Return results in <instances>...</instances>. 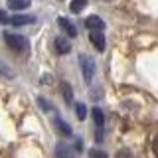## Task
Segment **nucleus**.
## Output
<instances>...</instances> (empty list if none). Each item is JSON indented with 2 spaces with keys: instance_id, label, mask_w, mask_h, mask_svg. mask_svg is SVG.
Instances as JSON below:
<instances>
[{
  "instance_id": "nucleus-15",
  "label": "nucleus",
  "mask_w": 158,
  "mask_h": 158,
  "mask_svg": "<svg viewBox=\"0 0 158 158\" xmlns=\"http://www.w3.org/2000/svg\"><path fill=\"white\" fill-rule=\"evenodd\" d=\"M75 109H77V117H79V118L83 121V118H85V115H87V109H85V105H81V103H77V105H75Z\"/></svg>"
},
{
  "instance_id": "nucleus-16",
  "label": "nucleus",
  "mask_w": 158,
  "mask_h": 158,
  "mask_svg": "<svg viewBox=\"0 0 158 158\" xmlns=\"http://www.w3.org/2000/svg\"><path fill=\"white\" fill-rule=\"evenodd\" d=\"M0 24H10V16L2 10H0Z\"/></svg>"
},
{
  "instance_id": "nucleus-4",
  "label": "nucleus",
  "mask_w": 158,
  "mask_h": 158,
  "mask_svg": "<svg viewBox=\"0 0 158 158\" xmlns=\"http://www.w3.org/2000/svg\"><path fill=\"white\" fill-rule=\"evenodd\" d=\"M89 40H91V44L95 46V49H99V52H103L107 46V40H105V34L103 32H91L89 34Z\"/></svg>"
},
{
  "instance_id": "nucleus-17",
  "label": "nucleus",
  "mask_w": 158,
  "mask_h": 158,
  "mask_svg": "<svg viewBox=\"0 0 158 158\" xmlns=\"http://www.w3.org/2000/svg\"><path fill=\"white\" fill-rule=\"evenodd\" d=\"M38 103H40V105H42L44 109H46V111H49V105H48V103H46V101H44V99H42V97H40V99H38Z\"/></svg>"
},
{
  "instance_id": "nucleus-5",
  "label": "nucleus",
  "mask_w": 158,
  "mask_h": 158,
  "mask_svg": "<svg viewBox=\"0 0 158 158\" xmlns=\"http://www.w3.org/2000/svg\"><path fill=\"white\" fill-rule=\"evenodd\" d=\"M53 46H56V52L61 53V56H65V53L71 52V44H69V40L63 38V36H57L56 42H53Z\"/></svg>"
},
{
  "instance_id": "nucleus-3",
  "label": "nucleus",
  "mask_w": 158,
  "mask_h": 158,
  "mask_svg": "<svg viewBox=\"0 0 158 158\" xmlns=\"http://www.w3.org/2000/svg\"><path fill=\"white\" fill-rule=\"evenodd\" d=\"M85 28L89 32H105V22L99 16H89L85 18Z\"/></svg>"
},
{
  "instance_id": "nucleus-1",
  "label": "nucleus",
  "mask_w": 158,
  "mask_h": 158,
  "mask_svg": "<svg viewBox=\"0 0 158 158\" xmlns=\"http://www.w3.org/2000/svg\"><path fill=\"white\" fill-rule=\"evenodd\" d=\"M4 42H6V46L12 49V52H16V53H24V52H28V48H30L28 40L24 36H20V34L6 32L4 34Z\"/></svg>"
},
{
  "instance_id": "nucleus-18",
  "label": "nucleus",
  "mask_w": 158,
  "mask_h": 158,
  "mask_svg": "<svg viewBox=\"0 0 158 158\" xmlns=\"http://www.w3.org/2000/svg\"><path fill=\"white\" fill-rule=\"evenodd\" d=\"M152 148H154V154L158 156V136H156V140H154V144H152Z\"/></svg>"
},
{
  "instance_id": "nucleus-7",
  "label": "nucleus",
  "mask_w": 158,
  "mask_h": 158,
  "mask_svg": "<svg viewBox=\"0 0 158 158\" xmlns=\"http://www.w3.org/2000/svg\"><path fill=\"white\" fill-rule=\"evenodd\" d=\"M34 22H36L34 16H12L10 18L12 26H26V24H34Z\"/></svg>"
},
{
  "instance_id": "nucleus-6",
  "label": "nucleus",
  "mask_w": 158,
  "mask_h": 158,
  "mask_svg": "<svg viewBox=\"0 0 158 158\" xmlns=\"http://www.w3.org/2000/svg\"><path fill=\"white\" fill-rule=\"evenodd\" d=\"M57 24H59V26H61V30H63V32H65V34H67V36H69V38H75V36H77V28H75V26H73V24H71V22H69V20H67V18H63V16H59V18H57Z\"/></svg>"
},
{
  "instance_id": "nucleus-10",
  "label": "nucleus",
  "mask_w": 158,
  "mask_h": 158,
  "mask_svg": "<svg viewBox=\"0 0 158 158\" xmlns=\"http://www.w3.org/2000/svg\"><path fill=\"white\" fill-rule=\"evenodd\" d=\"M8 6L12 10H26L30 6V0H8Z\"/></svg>"
},
{
  "instance_id": "nucleus-2",
  "label": "nucleus",
  "mask_w": 158,
  "mask_h": 158,
  "mask_svg": "<svg viewBox=\"0 0 158 158\" xmlns=\"http://www.w3.org/2000/svg\"><path fill=\"white\" fill-rule=\"evenodd\" d=\"M79 65H81V71H83V79L87 83H91L93 75H95V63H93V59L89 56H85V53H81L79 56Z\"/></svg>"
},
{
  "instance_id": "nucleus-13",
  "label": "nucleus",
  "mask_w": 158,
  "mask_h": 158,
  "mask_svg": "<svg viewBox=\"0 0 158 158\" xmlns=\"http://www.w3.org/2000/svg\"><path fill=\"white\" fill-rule=\"evenodd\" d=\"M56 127L59 128V131H61V135H65V136H69V135H71V128H69V125H67V123L65 121H63V118H56Z\"/></svg>"
},
{
  "instance_id": "nucleus-9",
  "label": "nucleus",
  "mask_w": 158,
  "mask_h": 158,
  "mask_svg": "<svg viewBox=\"0 0 158 158\" xmlns=\"http://www.w3.org/2000/svg\"><path fill=\"white\" fill-rule=\"evenodd\" d=\"M56 158H73L71 150H69L67 144H57L56 148Z\"/></svg>"
},
{
  "instance_id": "nucleus-14",
  "label": "nucleus",
  "mask_w": 158,
  "mask_h": 158,
  "mask_svg": "<svg viewBox=\"0 0 158 158\" xmlns=\"http://www.w3.org/2000/svg\"><path fill=\"white\" fill-rule=\"evenodd\" d=\"M89 158H107V154L99 148H93V150H89Z\"/></svg>"
},
{
  "instance_id": "nucleus-8",
  "label": "nucleus",
  "mask_w": 158,
  "mask_h": 158,
  "mask_svg": "<svg viewBox=\"0 0 158 158\" xmlns=\"http://www.w3.org/2000/svg\"><path fill=\"white\" fill-rule=\"evenodd\" d=\"M91 115H93V121H95V125H97V131H101L103 125H105V115H103V111L99 107H95L91 111Z\"/></svg>"
},
{
  "instance_id": "nucleus-11",
  "label": "nucleus",
  "mask_w": 158,
  "mask_h": 158,
  "mask_svg": "<svg viewBox=\"0 0 158 158\" xmlns=\"http://www.w3.org/2000/svg\"><path fill=\"white\" fill-rule=\"evenodd\" d=\"M61 91H63V97H65V103L71 107V105H73V101H71V99H73V93H71V87H69V83H65V81L61 83Z\"/></svg>"
},
{
  "instance_id": "nucleus-12",
  "label": "nucleus",
  "mask_w": 158,
  "mask_h": 158,
  "mask_svg": "<svg viewBox=\"0 0 158 158\" xmlns=\"http://www.w3.org/2000/svg\"><path fill=\"white\" fill-rule=\"evenodd\" d=\"M85 6H87V0H73L71 6H69V10H71L73 14H79V12H83Z\"/></svg>"
}]
</instances>
